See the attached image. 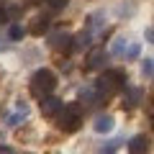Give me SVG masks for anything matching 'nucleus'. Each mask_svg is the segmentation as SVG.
Returning <instances> with one entry per match:
<instances>
[{
  "mask_svg": "<svg viewBox=\"0 0 154 154\" xmlns=\"http://www.w3.org/2000/svg\"><path fill=\"white\" fill-rule=\"evenodd\" d=\"M93 88H95V93H98L100 100L113 98L118 90L126 88V72H123V69H105L103 75H100V80L93 85Z\"/></svg>",
  "mask_w": 154,
  "mask_h": 154,
  "instance_id": "nucleus-1",
  "label": "nucleus"
},
{
  "mask_svg": "<svg viewBox=\"0 0 154 154\" xmlns=\"http://www.w3.org/2000/svg\"><path fill=\"white\" fill-rule=\"evenodd\" d=\"M57 88V75L51 69H36L31 75V82H28V90H31L33 98H46V95H51Z\"/></svg>",
  "mask_w": 154,
  "mask_h": 154,
  "instance_id": "nucleus-2",
  "label": "nucleus"
},
{
  "mask_svg": "<svg viewBox=\"0 0 154 154\" xmlns=\"http://www.w3.org/2000/svg\"><path fill=\"white\" fill-rule=\"evenodd\" d=\"M80 123H82V110H80L77 103H67L64 108L57 113V126H59L62 131H67V134L77 131Z\"/></svg>",
  "mask_w": 154,
  "mask_h": 154,
  "instance_id": "nucleus-3",
  "label": "nucleus"
},
{
  "mask_svg": "<svg viewBox=\"0 0 154 154\" xmlns=\"http://www.w3.org/2000/svg\"><path fill=\"white\" fill-rule=\"evenodd\" d=\"M105 59H108V51L103 49V46H93V49L88 51V69H103L105 67Z\"/></svg>",
  "mask_w": 154,
  "mask_h": 154,
  "instance_id": "nucleus-4",
  "label": "nucleus"
},
{
  "mask_svg": "<svg viewBox=\"0 0 154 154\" xmlns=\"http://www.w3.org/2000/svg\"><path fill=\"white\" fill-rule=\"evenodd\" d=\"M62 108H64V105H62V100L54 98V95H46V98H41V116H46V118L57 116Z\"/></svg>",
  "mask_w": 154,
  "mask_h": 154,
  "instance_id": "nucleus-5",
  "label": "nucleus"
},
{
  "mask_svg": "<svg viewBox=\"0 0 154 154\" xmlns=\"http://www.w3.org/2000/svg\"><path fill=\"white\" fill-rule=\"evenodd\" d=\"M149 146H152V139L144 136V134H139V136H134L131 141H128V154H146Z\"/></svg>",
  "mask_w": 154,
  "mask_h": 154,
  "instance_id": "nucleus-6",
  "label": "nucleus"
},
{
  "mask_svg": "<svg viewBox=\"0 0 154 154\" xmlns=\"http://www.w3.org/2000/svg\"><path fill=\"white\" fill-rule=\"evenodd\" d=\"M72 41H75V38H72L69 33L62 31V33H54V36H51L49 44L54 46V49H64V51H69V49H72Z\"/></svg>",
  "mask_w": 154,
  "mask_h": 154,
  "instance_id": "nucleus-7",
  "label": "nucleus"
},
{
  "mask_svg": "<svg viewBox=\"0 0 154 154\" xmlns=\"http://www.w3.org/2000/svg\"><path fill=\"white\" fill-rule=\"evenodd\" d=\"M80 103H85V105H98V103H103V100L98 98V93H95L93 85H88V88L80 90Z\"/></svg>",
  "mask_w": 154,
  "mask_h": 154,
  "instance_id": "nucleus-8",
  "label": "nucleus"
},
{
  "mask_svg": "<svg viewBox=\"0 0 154 154\" xmlns=\"http://www.w3.org/2000/svg\"><path fill=\"white\" fill-rule=\"evenodd\" d=\"M123 103H126L128 108L139 105V103H141V90H139V88H123Z\"/></svg>",
  "mask_w": 154,
  "mask_h": 154,
  "instance_id": "nucleus-9",
  "label": "nucleus"
},
{
  "mask_svg": "<svg viewBox=\"0 0 154 154\" xmlns=\"http://www.w3.org/2000/svg\"><path fill=\"white\" fill-rule=\"evenodd\" d=\"M46 28H49V18L46 16H36L31 23V33L33 36H41V33H46Z\"/></svg>",
  "mask_w": 154,
  "mask_h": 154,
  "instance_id": "nucleus-10",
  "label": "nucleus"
},
{
  "mask_svg": "<svg viewBox=\"0 0 154 154\" xmlns=\"http://www.w3.org/2000/svg\"><path fill=\"white\" fill-rule=\"evenodd\" d=\"M110 128H113V118L110 116H98L95 118V131L98 134H108Z\"/></svg>",
  "mask_w": 154,
  "mask_h": 154,
  "instance_id": "nucleus-11",
  "label": "nucleus"
},
{
  "mask_svg": "<svg viewBox=\"0 0 154 154\" xmlns=\"http://www.w3.org/2000/svg\"><path fill=\"white\" fill-rule=\"evenodd\" d=\"M23 33H26V28H23L21 23H13V26H11V31H8V36H11L13 41H18V38H23Z\"/></svg>",
  "mask_w": 154,
  "mask_h": 154,
  "instance_id": "nucleus-12",
  "label": "nucleus"
},
{
  "mask_svg": "<svg viewBox=\"0 0 154 154\" xmlns=\"http://www.w3.org/2000/svg\"><path fill=\"white\" fill-rule=\"evenodd\" d=\"M118 146H121V141L113 139V141H108L105 146H100V154H116V152H118Z\"/></svg>",
  "mask_w": 154,
  "mask_h": 154,
  "instance_id": "nucleus-13",
  "label": "nucleus"
},
{
  "mask_svg": "<svg viewBox=\"0 0 154 154\" xmlns=\"http://www.w3.org/2000/svg\"><path fill=\"white\" fill-rule=\"evenodd\" d=\"M44 3H46L49 11H62V8L67 5V0H44Z\"/></svg>",
  "mask_w": 154,
  "mask_h": 154,
  "instance_id": "nucleus-14",
  "label": "nucleus"
},
{
  "mask_svg": "<svg viewBox=\"0 0 154 154\" xmlns=\"http://www.w3.org/2000/svg\"><path fill=\"white\" fill-rule=\"evenodd\" d=\"M21 118H26V105H18L16 116L11 118V126H18V121H21Z\"/></svg>",
  "mask_w": 154,
  "mask_h": 154,
  "instance_id": "nucleus-15",
  "label": "nucleus"
},
{
  "mask_svg": "<svg viewBox=\"0 0 154 154\" xmlns=\"http://www.w3.org/2000/svg\"><path fill=\"white\" fill-rule=\"evenodd\" d=\"M123 51H128V46H126V38H116L113 54H123Z\"/></svg>",
  "mask_w": 154,
  "mask_h": 154,
  "instance_id": "nucleus-16",
  "label": "nucleus"
},
{
  "mask_svg": "<svg viewBox=\"0 0 154 154\" xmlns=\"http://www.w3.org/2000/svg\"><path fill=\"white\" fill-rule=\"evenodd\" d=\"M141 72H144V75H146V77H154V59H146V62H144Z\"/></svg>",
  "mask_w": 154,
  "mask_h": 154,
  "instance_id": "nucleus-17",
  "label": "nucleus"
},
{
  "mask_svg": "<svg viewBox=\"0 0 154 154\" xmlns=\"http://www.w3.org/2000/svg\"><path fill=\"white\" fill-rule=\"evenodd\" d=\"M8 21V11H5V8H0V23H5Z\"/></svg>",
  "mask_w": 154,
  "mask_h": 154,
  "instance_id": "nucleus-18",
  "label": "nucleus"
},
{
  "mask_svg": "<svg viewBox=\"0 0 154 154\" xmlns=\"http://www.w3.org/2000/svg\"><path fill=\"white\" fill-rule=\"evenodd\" d=\"M0 154H16V152H13L11 146H0Z\"/></svg>",
  "mask_w": 154,
  "mask_h": 154,
  "instance_id": "nucleus-19",
  "label": "nucleus"
},
{
  "mask_svg": "<svg viewBox=\"0 0 154 154\" xmlns=\"http://www.w3.org/2000/svg\"><path fill=\"white\" fill-rule=\"evenodd\" d=\"M146 36H149V38H152V41H154V31H146Z\"/></svg>",
  "mask_w": 154,
  "mask_h": 154,
  "instance_id": "nucleus-20",
  "label": "nucleus"
},
{
  "mask_svg": "<svg viewBox=\"0 0 154 154\" xmlns=\"http://www.w3.org/2000/svg\"><path fill=\"white\" fill-rule=\"evenodd\" d=\"M28 3H38V0H28Z\"/></svg>",
  "mask_w": 154,
  "mask_h": 154,
  "instance_id": "nucleus-21",
  "label": "nucleus"
}]
</instances>
